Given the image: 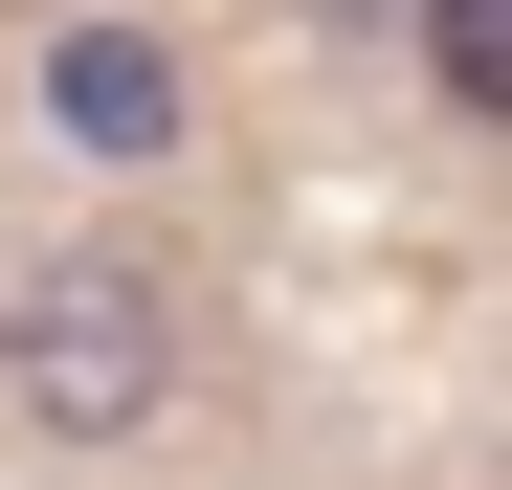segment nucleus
I'll return each instance as SVG.
<instances>
[{"instance_id": "1", "label": "nucleus", "mask_w": 512, "mask_h": 490, "mask_svg": "<svg viewBox=\"0 0 512 490\" xmlns=\"http://www.w3.org/2000/svg\"><path fill=\"white\" fill-rule=\"evenodd\" d=\"M156 379H179V335H156V268H112V245H45L23 290H0V401H23L45 446H134Z\"/></svg>"}, {"instance_id": "2", "label": "nucleus", "mask_w": 512, "mask_h": 490, "mask_svg": "<svg viewBox=\"0 0 512 490\" xmlns=\"http://www.w3.org/2000/svg\"><path fill=\"white\" fill-rule=\"evenodd\" d=\"M45 112H67V134H90V156H156V134H179V67H156L134 23H90V45H67V67H45Z\"/></svg>"}, {"instance_id": "4", "label": "nucleus", "mask_w": 512, "mask_h": 490, "mask_svg": "<svg viewBox=\"0 0 512 490\" xmlns=\"http://www.w3.org/2000/svg\"><path fill=\"white\" fill-rule=\"evenodd\" d=\"M312 23H423V0H312Z\"/></svg>"}, {"instance_id": "3", "label": "nucleus", "mask_w": 512, "mask_h": 490, "mask_svg": "<svg viewBox=\"0 0 512 490\" xmlns=\"http://www.w3.org/2000/svg\"><path fill=\"white\" fill-rule=\"evenodd\" d=\"M423 90L512 134V0H423Z\"/></svg>"}]
</instances>
